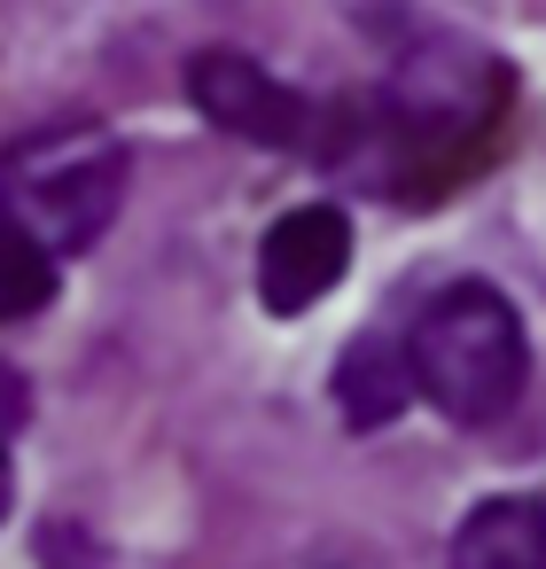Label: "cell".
Returning <instances> with one entry per match:
<instances>
[{"label": "cell", "instance_id": "1", "mask_svg": "<svg viewBox=\"0 0 546 569\" xmlns=\"http://www.w3.org/2000/svg\"><path fill=\"white\" fill-rule=\"evenodd\" d=\"M126 203V141L110 126H32L0 149V211L40 234L56 258H79L110 234Z\"/></svg>", "mask_w": 546, "mask_h": 569}, {"label": "cell", "instance_id": "2", "mask_svg": "<svg viewBox=\"0 0 546 569\" xmlns=\"http://www.w3.org/2000/svg\"><path fill=\"white\" fill-rule=\"evenodd\" d=\"M414 390L445 413V421H499L523 398L530 375V343H523V312L492 289V281H453L421 305L414 320Z\"/></svg>", "mask_w": 546, "mask_h": 569}, {"label": "cell", "instance_id": "3", "mask_svg": "<svg viewBox=\"0 0 546 569\" xmlns=\"http://www.w3.org/2000/svg\"><path fill=\"white\" fill-rule=\"evenodd\" d=\"M344 266H351V219L336 203H297L258 242V297H266V312L289 320V312L320 305L344 281Z\"/></svg>", "mask_w": 546, "mask_h": 569}, {"label": "cell", "instance_id": "4", "mask_svg": "<svg viewBox=\"0 0 546 569\" xmlns=\"http://www.w3.org/2000/svg\"><path fill=\"white\" fill-rule=\"evenodd\" d=\"M188 102H196L211 126H227V133H242V141H258V149L305 141V102H297L266 63H250V56H235V48H203V56L188 63Z\"/></svg>", "mask_w": 546, "mask_h": 569}, {"label": "cell", "instance_id": "5", "mask_svg": "<svg viewBox=\"0 0 546 569\" xmlns=\"http://www.w3.org/2000/svg\"><path fill=\"white\" fill-rule=\"evenodd\" d=\"M453 569H546V507L523 491L484 499L453 530Z\"/></svg>", "mask_w": 546, "mask_h": 569}, {"label": "cell", "instance_id": "6", "mask_svg": "<svg viewBox=\"0 0 546 569\" xmlns=\"http://www.w3.org/2000/svg\"><path fill=\"white\" fill-rule=\"evenodd\" d=\"M414 398V351L390 343V336H359L344 359H336V413L351 429H383L398 421Z\"/></svg>", "mask_w": 546, "mask_h": 569}, {"label": "cell", "instance_id": "7", "mask_svg": "<svg viewBox=\"0 0 546 569\" xmlns=\"http://www.w3.org/2000/svg\"><path fill=\"white\" fill-rule=\"evenodd\" d=\"M56 281H63V273H56V250L0 211V328L48 312V305H56Z\"/></svg>", "mask_w": 546, "mask_h": 569}, {"label": "cell", "instance_id": "8", "mask_svg": "<svg viewBox=\"0 0 546 569\" xmlns=\"http://www.w3.org/2000/svg\"><path fill=\"white\" fill-rule=\"evenodd\" d=\"M24 421H32V390H24V375L9 359H0V437H17Z\"/></svg>", "mask_w": 546, "mask_h": 569}, {"label": "cell", "instance_id": "9", "mask_svg": "<svg viewBox=\"0 0 546 569\" xmlns=\"http://www.w3.org/2000/svg\"><path fill=\"white\" fill-rule=\"evenodd\" d=\"M9 491H17V476H9V445H0V515H9Z\"/></svg>", "mask_w": 546, "mask_h": 569}]
</instances>
